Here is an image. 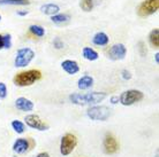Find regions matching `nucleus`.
Masks as SVG:
<instances>
[{
	"instance_id": "obj_6",
	"label": "nucleus",
	"mask_w": 159,
	"mask_h": 157,
	"mask_svg": "<svg viewBox=\"0 0 159 157\" xmlns=\"http://www.w3.org/2000/svg\"><path fill=\"white\" fill-rule=\"evenodd\" d=\"M77 146V137L73 133H66L60 140V154L62 156H68L75 150Z\"/></svg>"
},
{
	"instance_id": "obj_23",
	"label": "nucleus",
	"mask_w": 159,
	"mask_h": 157,
	"mask_svg": "<svg viewBox=\"0 0 159 157\" xmlns=\"http://www.w3.org/2000/svg\"><path fill=\"white\" fill-rule=\"evenodd\" d=\"M93 6H95L93 0H80V7L83 12H91L93 9Z\"/></svg>"
},
{
	"instance_id": "obj_3",
	"label": "nucleus",
	"mask_w": 159,
	"mask_h": 157,
	"mask_svg": "<svg viewBox=\"0 0 159 157\" xmlns=\"http://www.w3.org/2000/svg\"><path fill=\"white\" fill-rule=\"evenodd\" d=\"M35 52L34 49L29 47H23L17 49L16 52V56L14 60V66L16 68H25L28 67L29 64L31 63V61L35 59Z\"/></svg>"
},
{
	"instance_id": "obj_14",
	"label": "nucleus",
	"mask_w": 159,
	"mask_h": 157,
	"mask_svg": "<svg viewBox=\"0 0 159 157\" xmlns=\"http://www.w3.org/2000/svg\"><path fill=\"white\" fill-rule=\"evenodd\" d=\"M40 12L45 14V15L48 16H53L58 14L60 12V7L59 5L54 4V2H46V4H43L40 6Z\"/></svg>"
},
{
	"instance_id": "obj_34",
	"label": "nucleus",
	"mask_w": 159,
	"mask_h": 157,
	"mask_svg": "<svg viewBox=\"0 0 159 157\" xmlns=\"http://www.w3.org/2000/svg\"><path fill=\"white\" fill-rule=\"evenodd\" d=\"M0 21H1V15H0Z\"/></svg>"
},
{
	"instance_id": "obj_20",
	"label": "nucleus",
	"mask_w": 159,
	"mask_h": 157,
	"mask_svg": "<svg viewBox=\"0 0 159 157\" xmlns=\"http://www.w3.org/2000/svg\"><path fill=\"white\" fill-rule=\"evenodd\" d=\"M11 126H12V129L14 130V132L17 134H23L24 132H25V130H27L25 124H24L23 122L19 121V119H14V121H12Z\"/></svg>"
},
{
	"instance_id": "obj_2",
	"label": "nucleus",
	"mask_w": 159,
	"mask_h": 157,
	"mask_svg": "<svg viewBox=\"0 0 159 157\" xmlns=\"http://www.w3.org/2000/svg\"><path fill=\"white\" fill-rule=\"evenodd\" d=\"M42 78V72L37 69H30V70L21 71L17 75H15L13 82L16 86L19 87H27L31 86L32 84L40 80Z\"/></svg>"
},
{
	"instance_id": "obj_27",
	"label": "nucleus",
	"mask_w": 159,
	"mask_h": 157,
	"mask_svg": "<svg viewBox=\"0 0 159 157\" xmlns=\"http://www.w3.org/2000/svg\"><path fill=\"white\" fill-rule=\"evenodd\" d=\"M53 47L56 49H62L65 47V43L60 38H54L53 40Z\"/></svg>"
},
{
	"instance_id": "obj_4",
	"label": "nucleus",
	"mask_w": 159,
	"mask_h": 157,
	"mask_svg": "<svg viewBox=\"0 0 159 157\" xmlns=\"http://www.w3.org/2000/svg\"><path fill=\"white\" fill-rule=\"evenodd\" d=\"M87 116L91 121H97V122H105L107 121L111 116V109L106 106H91L87 110Z\"/></svg>"
},
{
	"instance_id": "obj_13",
	"label": "nucleus",
	"mask_w": 159,
	"mask_h": 157,
	"mask_svg": "<svg viewBox=\"0 0 159 157\" xmlns=\"http://www.w3.org/2000/svg\"><path fill=\"white\" fill-rule=\"evenodd\" d=\"M61 68L65 72H67L68 75H75L80 71L79 63L74 60H65L61 62Z\"/></svg>"
},
{
	"instance_id": "obj_18",
	"label": "nucleus",
	"mask_w": 159,
	"mask_h": 157,
	"mask_svg": "<svg viewBox=\"0 0 159 157\" xmlns=\"http://www.w3.org/2000/svg\"><path fill=\"white\" fill-rule=\"evenodd\" d=\"M51 21L54 24L58 25H62V24H67L70 21V15L68 14H62V13H58L56 15L51 16Z\"/></svg>"
},
{
	"instance_id": "obj_12",
	"label": "nucleus",
	"mask_w": 159,
	"mask_h": 157,
	"mask_svg": "<svg viewBox=\"0 0 159 157\" xmlns=\"http://www.w3.org/2000/svg\"><path fill=\"white\" fill-rule=\"evenodd\" d=\"M15 107L17 108V110H20V111H23V112H30V111L34 110L35 104H34V102H32L30 99L21 96V98H17L15 100Z\"/></svg>"
},
{
	"instance_id": "obj_25",
	"label": "nucleus",
	"mask_w": 159,
	"mask_h": 157,
	"mask_svg": "<svg viewBox=\"0 0 159 157\" xmlns=\"http://www.w3.org/2000/svg\"><path fill=\"white\" fill-rule=\"evenodd\" d=\"M8 94V91H7V86L6 84L2 82H0V99H5Z\"/></svg>"
},
{
	"instance_id": "obj_7",
	"label": "nucleus",
	"mask_w": 159,
	"mask_h": 157,
	"mask_svg": "<svg viewBox=\"0 0 159 157\" xmlns=\"http://www.w3.org/2000/svg\"><path fill=\"white\" fill-rule=\"evenodd\" d=\"M159 0H144L137 6V15L141 17H147L158 12Z\"/></svg>"
},
{
	"instance_id": "obj_17",
	"label": "nucleus",
	"mask_w": 159,
	"mask_h": 157,
	"mask_svg": "<svg viewBox=\"0 0 159 157\" xmlns=\"http://www.w3.org/2000/svg\"><path fill=\"white\" fill-rule=\"evenodd\" d=\"M82 56L87 61H96L99 57V54H98V52L95 51L91 47H83V49H82Z\"/></svg>"
},
{
	"instance_id": "obj_26",
	"label": "nucleus",
	"mask_w": 159,
	"mask_h": 157,
	"mask_svg": "<svg viewBox=\"0 0 159 157\" xmlns=\"http://www.w3.org/2000/svg\"><path fill=\"white\" fill-rule=\"evenodd\" d=\"M137 47H139V52L141 56H145V55L148 54V49H147V47H145V44H144L143 41H139V43L137 44Z\"/></svg>"
},
{
	"instance_id": "obj_5",
	"label": "nucleus",
	"mask_w": 159,
	"mask_h": 157,
	"mask_svg": "<svg viewBox=\"0 0 159 157\" xmlns=\"http://www.w3.org/2000/svg\"><path fill=\"white\" fill-rule=\"evenodd\" d=\"M144 98V93L139 90H128L122 92L119 96V102L122 106L129 107L135 103L142 101Z\"/></svg>"
},
{
	"instance_id": "obj_33",
	"label": "nucleus",
	"mask_w": 159,
	"mask_h": 157,
	"mask_svg": "<svg viewBox=\"0 0 159 157\" xmlns=\"http://www.w3.org/2000/svg\"><path fill=\"white\" fill-rule=\"evenodd\" d=\"M155 61H156V63H157V64L159 63V53H158V52H157V53H156V55H155Z\"/></svg>"
},
{
	"instance_id": "obj_24",
	"label": "nucleus",
	"mask_w": 159,
	"mask_h": 157,
	"mask_svg": "<svg viewBox=\"0 0 159 157\" xmlns=\"http://www.w3.org/2000/svg\"><path fill=\"white\" fill-rule=\"evenodd\" d=\"M2 43H4L5 49H9L12 47V36L8 35V33L2 36Z\"/></svg>"
},
{
	"instance_id": "obj_21",
	"label": "nucleus",
	"mask_w": 159,
	"mask_h": 157,
	"mask_svg": "<svg viewBox=\"0 0 159 157\" xmlns=\"http://www.w3.org/2000/svg\"><path fill=\"white\" fill-rule=\"evenodd\" d=\"M29 31H30V33H32L36 37H39V38L45 36V29L42 25H38V24H31L29 27Z\"/></svg>"
},
{
	"instance_id": "obj_31",
	"label": "nucleus",
	"mask_w": 159,
	"mask_h": 157,
	"mask_svg": "<svg viewBox=\"0 0 159 157\" xmlns=\"http://www.w3.org/2000/svg\"><path fill=\"white\" fill-rule=\"evenodd\" d=\"M29 14V11H17V15L19 16H25Z\"/></svg>"
},
{
	"instance_id": "obj_19",
	"label": "nucleus",
	"mask_w": 159,
	"mask_h": 157,
	"mask_svg": "<svg viewBox=\"0 0 159 157\" xmlns=\"http://www.w3.org/2000/svg\"><path fill=\"white\" fill-rule=\"evenodd\" d=\"M30 0H0V6H28Z\"/></svg>"
},
{
	"instance_id": "obj_30",
	"label": "nucleus",
	"mask_w": 159,
	"mask_h": 157,
	"mask_svg": "<svg viewBox=\"0 0 159 157\" xmlns=\"http://www.w3.org/2000/svg\"><path fill=\"white\" fill-rule=\"evenodd\" d=\"M35 157H51V156H50V154H48V151H42V153L37 154Z\"/></svg>"
},
{
	"instance_id": "obj_8",
	"label": "nucleus",
	"mask_w": 159,
	"mask_h": 157,
	"mask_svg": "<svg viewBox=\"0 0 159 157\" xmlns=\"http://www.w3.org/2000/svg\"><path fill=\"white\" fill-rule=\"evenodd\" d=\"M24 124L25 126H28L30 129H34V130L37 131H48L50 129V125H48L46 122H44L43 119L36 114H29L24 117Z\"/></svg>"
},
{
	"instance_id": "obj_9",
	"label": "nucleus",
	"mask_w": 159,
	"mask_h": 157,
	"mask_svg": "<svg viewBox=\"0 0 159 157\" xmlns=\"http://www.w3.org/2000/svg\"><path fill=\"white\" fill-rule=\"evenodd\" d=\"M120 145L116 138L113 135L112 133H107L104 137L103 140V149L104 153L107 154V155H113L119 151Z\"/></svg>"
},
{
	"instance_id": "obj_29",
	"label": "nucleus",
	"mask_w": 159,
	"mask_h": 157,
	"mask_svg": "<svg viewBox=\"0 0 159 157\" xmlns=\"http://www.w3.org/2000/svg\"><path fill=\"white\" fill-rule=\"evenodd\" d=\"M110 102H111V104H118L119 103V95H112L110 98Z\"/></svg>"
},
{
	"instance_id": "obj_16",
	"label": "nucleus",
	"mask_w": 159,
	"mask_h": 157,
	"mask_svg": "<svg viewBox=\"0 0 159 157\" xmlns=\"http://www.w3.org/2000/svg\"><path fill=\"white\" fill-rule=\"evenodd\" d=\"M93 83H95V80H93V78H92L91 76L84 75L77 80V87H79V90H81V91L90 90V88L93 86Z\"/></svg>"
},
{
	"instance_id": "obj_32",
	"label": "nucleus",
	"mask_w": 159,
	"mask_h": 157,
	"mask_svg": "<svg viewBox=\"0 0 159 157\" xmlns=\"http://www.w3.org/2000/svg\"><path fill=\"white\" fill-rule=\"evenodd\" d=\"M4 48V43H2V35H0V49Z\"/></svg>"
},
{
	"instance_id": "obj_22",
	"label": "nucleus",
	"mask_w": 159,
	"mask_h": 157,
	"mask_svg": "<svg viewBox=\"0 0 159 157\" xmlns=\"http://www.w3.org/2000/svg\"><path fill=\"white\" fill-rule=\"evenodd\" d=\"M149 41L155 48L159 47V29H153L149 35Z\"/></svg>"
},
{
	"instance_id": "obj_15",
	"label": "nucleus",
	"mask_w": 159,
	"mask_h": 157,
	"mask_svg": "<svg viewBox=\"0 0 159 157\" xmlns=\"http://www.w3.org/2000/svg\"><path fill=\"white\" fill-rule=\"evenodd\" d=\"M110 43V37H108L105 32L99 31L95 33L93 37H92V44L96 45V46H106Z\"/></svg>"
},
{
	"instance_id": "obj_11",
	"label": "nucleus",
	"mask_w": 159,
	"mask_h": 157,
	"mask_svg": "<svg viewBox=\"0 0 159 157\" xmlns=\"http://www.w3.org/2000/svg\"><path fill=\"white\" fill-rule=\"evenodd\" d=\"M34 147V141L31 139H27V138H19L16 139L14 143H13V151L17 155H22V154L28 153L29 150Z\"/></svg>"
},
{
	"instance_id": "obj_35",
	"label": "nucleus",
	"mask_w": 159,
	"mask_h": 157,
	"mask_svg": "<svg viewBox=\"0 0 159 157\" xmlns=\"http://www.w3.org/2000/svg\"><path fill=\"white\" fill-rule=\"evenodd\" d=\"M14 157H16V156H14Z\"/></svg>"
},
{
	"instance_id": "obj_28",
	"label": "nucleus",
	"mask_w": 159,
	"mask_h": 157,
	"mask_svg": "<svg viewBox=\"0 0 159 157\" xmlns=\"http://www.w3.org/2000/svg\"><path fill=\"white\" fill-rule=\"evenodd\" d=\"M121 77H122V79H125V80H130L133 75H131V72L129 70L123 69V70L121 71Z\"/></svg>"
},
{
	"instance_id": "obj_1",
	"label": "nucleus",
	"mask_w": 159,
	"mask_h": 157,
	"mask_svg": "<svg viewBox=\"0 0 159 157\" xmlns=\"http://www.w3.org/2000/svg\"><path fill=\"white\" fill-rule=\"evenodd\" d=\"M107 98L105 92H89V93H73L69 95V101L76 106H97Z\"/></svg>"
},
{
	"instance_id": "obj_10",
	"label": "nucleus",
	"mask_w": 159,
	"mask_h": 157,
	"mask_svg": "<svg viewBox=\"0 0 159 157\" xmlns=\"http://www.w3.org/2000/svg\"><path fill=\"white\" fill-rule=\"evenodd\" d=\"M127 55V47L121 43L112 45L107 51V57L112 61H120L123 60Z\"/></svg>"
}]
</instances>
